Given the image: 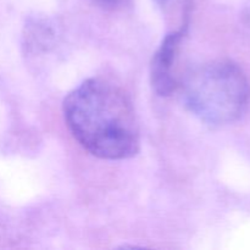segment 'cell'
Instances as JSON below:
<instances>
[{
    "label": "cell",
    "mask_w": 250,
    "mask_h": 250,
    "mask_svg": "<svg viewBox=\"0 0 250 250\" xmlns=\"http://www.w3.org/2000/svg\"><path fill=\"white\" fill-rule=\"evenodd\" d=\"M94 1L104 7H111V9H115V7L120 6L125 0H94Z\"/></svg>",
    "instance_id": "obj_4"
},
{
    "label": "cell",
    "mask_w": 250,
    "mask_h": 250,
    "mask_svg": "<svg viewBox=\"0 0 250 250\" xmlns=\"http://www.w3.org/2000/svg\"><path fill=\"white\" fill-rule=\"evenodd\" d=\"M155 1L159 2L160 5H166L168 1H170V0H155Z\"/></svg>",
    "instance_id": "obj_5"
},
{
    "label": "cell",
    "mask_w": 250,
    "mask_h": 250,
    "mask_svg": "<svg viewBox=\"0 0 250 250\" xmlns=\"http://www.w3.org/2000/svg\"><path fill=\"white\" fill-rule=\"evenodd\" d=\"M182 38V29L168 34L154 55L151 62V83L158 94L168 95L180 85L175 66Z\"/></svg>",
    "instance_id": "obj_3"
},
{
    "label": "cell",
    "mask_w": 250,
    "mask_h": 250,
    "mask_svg": "<svg viewBox=\"0 0 250 250\" xmlns=\"http://www.w3.org/2000/svg\"><path fill=\"white\" fill-rule=\"evenodd\" d=\"M183 97L190 111L209 125H226L243 115L250 99V85L239 66L215 60L186 77Z\"/></svg>",
    "instance_id": "obj_2"
},
{
    "label": "cell",
    "mask_w": 250,
    "mask_h": 250,
    "mask_svg": "<svg viewBox=\"0 0 250 250\" xmlns=\"http://www.w3.org/2000/svg\"><path fill=\"white\" fill-rule=\"evenodd\" d=\"M247 21H248V24L250 26V7H249L248 12H247Z\"/></svg>",
    "instance_id": "obj_6"
},
{
    "label": "cell",
    "mask_w": 250,
    "mask_h": 250,
    "mask_svg": "<svg viewBox=\"0 0 250 250\" xmlns=\"http://www.w3.org/2000/svg\"><path fill=\"white\" fill-rule=\"evenodd\" d=\"M63 114L71 133L93 155L120 160L138 151L136 112L126 93L112 83L83 82L65 99Z\"/></svg>",
    "instance_id": "obj_1"
}]
</instances>
